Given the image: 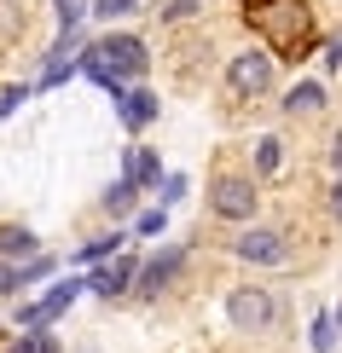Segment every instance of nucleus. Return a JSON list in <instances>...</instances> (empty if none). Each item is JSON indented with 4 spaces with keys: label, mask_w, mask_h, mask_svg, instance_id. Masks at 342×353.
I'll return each mask as SVG.
<instances>
[{
    "label": "nucleus",
    "mask_w": 342,
    "mask_h": 353,
    "mask_svg": "<svg viewBox=\"0 0 342 353\" xmlns=\"http://www.w3.org/2000/svg\"><path fill=\"white\" fill-rule=\"evenodd\" d=\"M53 267H58L53 255H35V261H23V267H0V296H23L29 284L53 278Z\"/></svg>",
    "instance_id": "f8f14e48"
},
{
    "label": "nucleus",
    "mask_w": 342,
    "mask_h": 353,
    "mask_svg": "<svg viewBox=\"0 0 342 353\" xmlns=\"http://www.w3.org/2000/svg\"><path fill=\"white\" fill-rule=\"evenodd\" d=\"M209 214L215 220H256L261 214V191H256V174H232V168H215L209 174Z\"/></svg>",
    "instance_id": "20e7f679"
},
{
    "label": "nucleus",
    "mask_w": 342,
    "mask_h": 353,
    "mask_svg": "<svg viewBox=\"0 0 342 353\" xmlns=\"http://www.w3.org/2000/svg\"><path fill=\"white\" fill-rule=\"evenodd\" d=\"M227 319H232V330H244V336H267L285 319V296L267 290V284H232L227 290Z\"/></svg>",
    "instance_id": "7ed1b4c3"
},
{
    "label": "nucleus",
    "mask_w": 342,
    "mask_h": 353,
    "mask_svg": "<svg viewBox=\"0 0 342 353\" xmlns=\"http://www.w3.org/2000/svg\"><path fill=\"white\" fill-rule=\"evenodd\" d=\"M82 290H87V278H53L41 301H23V307H18V330H47L53 319L82 296Z\"/></svg>",
    "instance_id": "39448f33"
},
{
    "label": "nucleus",
    "mask_w": 342,
    "mask_h": 353,
    "mask_svg": "<svg viewBox=\"0 0 342 353\" xmlns=\"http://www.w3.org/2000/svg\"><path fill=\"white\" fill-rule=\"evenodd\" d=\"M133 6H140V0H93V18H105V23H116V18H128Z\"/></svg>",
    "instance_id": "412c9836"
},
{
    "label": "nucleus",
    "mask_w": 342,
    "mask_h": 353,
    "mask_svg": "<svg viewBox=\"0 0 342 353\" xmlns=\"http://www.w3.org/2000/svg\"><path fill=\"white\" fill-rule=\"evenodd\" d=\"M180 267H186V249H180V243H169L162 255H151V261L140 267V284H133V296H140V301H157L162 290L174 284V272H180Z\"/></svg>",
    "instance_id": "6e6552de"
},
{
    "label": "nucleus",
    "mask_w": 342,
    "mask_h": 353,
    "mask_svg": "<svg viewBox=\"0 0 342 353\" xmlns=\"http://www.w3.org/2000/svg\"><path fill=\"white\" fill-rule=\"evenodd\" d=\"M157 191H162V209H174V203L186 197V174H169V180H162Z\"/></svg>",
    "instance_id": "5701e85b"
},
{
    "label": "nucleus",
    "mask_w": 342,
    "mask_h": 353,
    "mask_svg": "<svg viewBox=\"0 0 342 353\" xmlns=\"http://www.w3.org/2000/svg\"><path fill=\"white\" fill-rule=\"evenodd\" d=\"M331 214H336V220H342V180H336V185H331Z\"/></svg>",
    "instance_id": "bb28decb"
},
{
    "label": "nucleus",
    "mask_w": 342,
    "mask_h": 353,
    "mask_svg": "<svg viewBox=\"0 0 342 353\" xmlns=\"http://www.w3.org/2000/svg\"><path fill=\"white\" fill-rule=\"evenodd\" d=\"M53 6H58V35L82 29V18H87V6H82V0H53Z\"/></svg>",
    "instance_id": "aec40b11"
},
{
    "label": "nucleus",
    "mask_w": 342,
    "mask_h": 353,
    "mask_svg": "<svg viewBox=\"0 0 342 353\" xmlns=\"http://www.w3.org/2000/svg\"><path fill=\"white\" fill-rule=\"evenodd\" d=\"M133 232H140V238H157L162 232V209H145L140 220H133Z\"/></svg>",
    "instance_id": "b1692460"
},
{
    "label": "nucleus",
    "mask_w": 342,
    "mask_h": 353,
    "mask_svg": "<svg viewBox=\"0 0 342 353\" xmlns=\"http://www.w3.org/2000/svg\"><path fill=\"white\" fill-rule=\"evenodd\" d=\"M273 81H278V58L267 47H249V52L227 58V76H220V87H227L232 105H256V99H267Z\"/></svg>",
    "instance_id": "f03ea898"
},
{
    "label": "nucleus",
    "mask_w": 342,
    "mask_h": 353,
    "mask_svg": "<svg viewBox=\"0 0 342 353\" xmlns=\"http://www.w3.org/2000/svg\"><path fill=\"white\" fill-rule=\"evenodd\" d=\"M23 99H29V87H0V122H6V116H18Z\"/></svg>",
    "instance_id": "4be33fe9"
},
{
    "label": "nucleus",
    "mask_w": 342,
    "mask_h": 353,
    "mask_svg": "<svg viewBox=\"0 0 342 353\" xmlns=\"http://www.w3.org/2000/svg\"><path fill=\"white\" fill-rule=\"evenodd\" d=\"M285 110L290 116H319L325 110V81H296L285 93Z\"/></svg>",
    "instance_id": "2eb2a0df"
},
{
    "label": "nucleus",
    "mask_w": 342,
    "mask_h": 353,
    "mask_svg": "<svg viewBox=\"0 0 342 353\" xmlns=\"http://www.w3.org/2000/svg\"><path fill=\"white\" fill-rule=\"evenodd\" d=\"M336 313H314V330H307V342H314V353H336Z\"/></svg>",
    "instance_id": "a211bd4d"
},
{
    "label": "nucleus",
    "mask_w": 342,
    "mask_h": 353,
    "mask_svg": "<svg viewBox=\"0 0 342 353\" xmlns=\"http://www.w3.org/2000/svg\"><path fill=\"white\" fill-rule=\"evenodd\" d=\"M116 116H122L128 134H140V128H151L157 116H162V99L151 93V87H128V93L116 99Z\"/></svg>",
    "instance_id": "1a4fd4ad"
},
{
    "label": "nucleus",
    "mask_w": 342,
    "mask_h": 353,
    "mask_svg": "<svg viewBox=\"0 0 342 353\" xmlns=\"http://www.w3.org/2000/svg\"><path fill=\"white\" fill-rule=\"evenodd\" d=\"M122 249H128V232H105V238H93V243L76 249V267H105V261H116Z\"/></svg>",
    "instance_id": "4468645a"
},
{
    "label": "nucleus",
    "mask_w": 342,
    "mask_h": 353,
    "mask_svg": "<svg viewBox=\"0 0 342 353\" xmlns=\"http://www.w3.org/2000/svg\"><path fill=\"white\" fill-rule=\"evenodd\" d=\"M41 255V238L29 226H18V220H0V261L6 267H23V261Z\"/></svg>",
    "instance_id": "9b49d317"
},
{
    "label": "nucleus",
    "mask_w": 342,
    "mask_h": 353,
    "mask_svg": "<svg viewBox=\"0 0 342 353\" xmlns=\"http://www.w3.org/2000/svg\"><path fill=\"white\" fill-rule=\"evenodd\" d=\"M331 168H336V180H342V134L331 139Z\"/></svg>",
    "instance_id": "a878e982"
},
{
    "label": "nucleus",
    "mask_w": 342,
    "mask_h": 353,
    "mask_svg": "<svg viewBox=\"0 0 342 353\" xmlns=\"http://www.w3.org/2000/svg\"><path fill=\"white\" fill-rule=\"evenodd\" d=\"M140 267H145V261L133 255V249H122L116 261H105V267L87 272V290H93V296H105V301H116V296H128V290L140 284Z\"/></svg>",
    "instance_id": "0eeeda50"
},
{
    "label": "nucleus",
    "mask_w": 342,
    "mask_h": 353,
    "mask_svg": "<svg viewBox=\"0 0 342 353\" xmlns=\"http://www.w3.org/2000/svg\"><path fill=\"white\" fill-rule=\"evenodd\" d=\"M133 203H140V185H133V180H116V185H105L99 209H105L111 220H128V214H133Z\"/></svg>",
    "instance_id": "f3484780"
},
{
    "label": "nucleus",
    "mask_w": 342,
    "mask_h": 353,
    "mask_svg": "<svg viewBox=\"0 0 342 353\" xmlns=\"http://www.w3.org/2000/svg\"><path fill=\"white\" fill-rule=\"evenodd\" d=\"M232 255L249 261V267H285L290 261V238L278 226H249L244 238H232Z\"/></svg>",
    "instance_id": "423d86ee"
},
{
    "label": "nucleus",
    "mask_w": 342,
    "mask_h": 353,
    "mask_svg": "<svg viewBox=\"0 0 342 353\" xmlns=\"http://www.w3.org/2000/svg\"><path fill=\"white\" fill-rule=\"evenodd\" d=\"M0 353H64L53 330H18V336H0Z\"/></svg>",
    "instance_id": "dca6fc26"
},
{
    "label": "nucleus",
    "mask_w": 342,
    "mask_h": 353,
    "mask_svg": "<svg viewBox=\"0 0 342 353\" xmlns=\"http://www.w3.org/2000/svg\"><path fill=\"white\" fill-rule=\"evenodd\" d=\"M122 180H133L140 191H151V185L169 180V174H162V157L151 151V145H128L122 151Z\"/></svg>",
    "instance_id": "9d476101"
},
{
    "label": "nucleus",
    "mask_w": 342,
    "mask_h": 353,
    "mask_svg": "<svg viewBox=\"0 0 342 353\" xmlns=\"http://www.w3.org/2000/svg\"><path fill=\"white\" fill-rule=\"evenodd\" d=\"M336 330H342V307H336Z\"/></svg>",
    "instance_id": "cd10ccee"
},
{
    "label": "nucleus",
    "mask_w": 342,
    "mask_h": 353,
    "mask_svg": "<svg viewBox=\"0 0 342 353\" xmlns=\"http://www.w3.org/2000/svg\"><path fill=\"white\" fill-rule=\"evenodd\" d=\"M198 12H203V0H162V12H157V18L174 29V23H191Z\"/></svg>",
    "instance_id": "6ab92c4d"
},
{
    "label": "nucleus",
    "mask_w": 342,
    "mask_h": 353,
    "mask_svg": "<svg viewBox=\"0 0 342 353\" xmlns=\"http://www.w3.org/2000/svg\"><path fill=\"white\" fill-rule=\"evenodd\" d=\"M325 70H342V29L325 41Z\"/></svg>",
    "instance_id": "393cba45"
},
{
    "label": "nucleus",
    "mask_w": 342,
    "mask_h": 353,
    "mask_svg": "<svg viewBox=\"0 0 342 353\" xmlns=\"http://www.w3.org/2000/svg\"><path fill=\"white\" fill-rule=\"evenodd\" d=\"M249 168H256V180H273L278 168H285V139L278 134H261L249 145Z\"/></svg>",
    "instance_id": "ddd939ff"
},
{
    "label": "nucleus",
    "mask_w": 342,
    "mask_h": 353,
    "mask_svg": "<svg viewBox=\"0 0 342 353\" xmlns=\"http://www.w3.org/2000/svg\"><path fill=\"white\" fill-rule=\"evenodd\" d=\"M244 23L267 41L278 64H302L319 52V18L314 0H244Z\"/></svg>",
    "instance_id": "f257e3e1"
}]
</instances>
